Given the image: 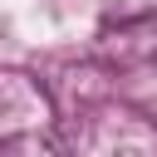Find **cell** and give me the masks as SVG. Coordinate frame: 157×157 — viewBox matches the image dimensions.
Listing matches in <instances>:
<instances>
[]
</instances>
